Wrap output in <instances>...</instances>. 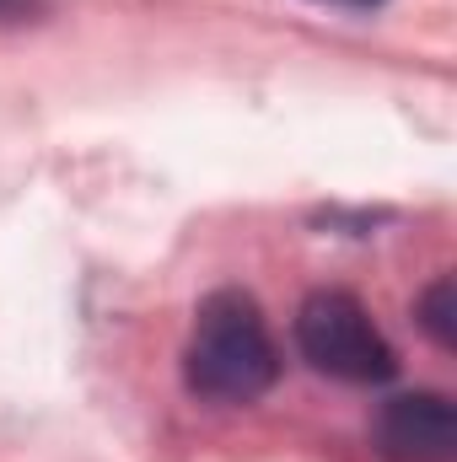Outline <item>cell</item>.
Masks as SVG:
<instances>
[{
	"instance_id": "8992f818",
	"label": "cell",
	"mask_w": 457,
	"mask_h": 462,
	"mask_svg": "<svg viewBox=\"0 0 457 462\" xmlns=\"http://www.w3.org/2000/svg\"><path fill=\"white\" fill-rule=\"evenodd\" d=\"M329 5H355V11H366V5H382V0H329Z\"/></svg>"
},
{
	"instance_id": "277c9868",
	"label": "cell",
	"mask_w": 457,
	"mask_h": 462,
	"mask_svg": "<svg viewBox=\"0 0 457 462\" xmlns=\"http://www.w3.org/2000/svg\"><path fill=\"white\" fill-rule=\"evenodd\" d=\"M420 323L436 345H452V280H436L420 301Z\"/></svg>"
},
{
	"instance_id": "5b68a950",
	"label": "cell",
	"mask_w": 457,
	"mask_h": 462,
	"mask_svg": "<svg viewBox=\"0 0 457 462\" xmlns=\"http://www.w3.org/2000/svg\"><path fill=\"white\" fill-rule=\"evenodd\" d=\"M43 11H49V0H0V22H33Z\"/></svg>"
},
{
	"instance_id": "7a4b0ae2",
	"label": "cell",
	"mask_w": 457,
	"mask_h": 462,
	"mask_svg": "<svg viewBox=\"0 0 457 462\" xmlns=\"http://www.w3.org/2000/svg\"><path fill=\"white\" fill-rule=\"evenodd\" d=\"M296 349L312 371L334 382H355V387L387 382L398 371L387 334L371 323V312L350 291H312L296 307Z\"/></svg>"
},
{
	"instance_id": "3957f363",
	"label": "cell",
	"mask_w": 457,
	"mask_h": 462,
	"mask_svg": "<svg viewBox=\"0 0 457 462\" xmlns=\"http://www.w3.org/2000/svg\"><path fill=\"white\" fill-rule=\"evenodd\" d=\"M377 447L393 462H452L457 414L442 393H398L377 414Z\"/></svg>"
},
{
	"instance_id": "6da1fadb",
	"label": "cell",
	"mask_w": 457,
	"mask_h": 462,
	"mask_svg": "<svg viewBox=\"0 0 457 462\" xmlns=\"http://www.w3.org/2000/svg\"><path fill=\"white\" fill-rule=\"evenodd\" d=\"M280 376L275 334L247 291H210L194 312V334L183 349V382L194 398L242 409L258 403Z\"/></svg>"
}]
</instances>
